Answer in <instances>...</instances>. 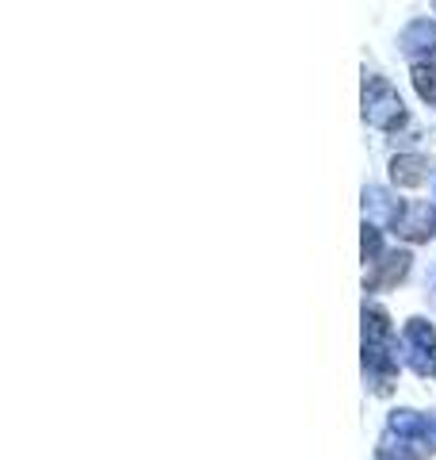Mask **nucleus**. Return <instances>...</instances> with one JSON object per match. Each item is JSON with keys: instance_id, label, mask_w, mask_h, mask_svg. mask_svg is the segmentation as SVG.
Returning <instances> with one entry per match:
<instances>
[{"instance_id": "10", "label": "nucleus", "mask_w": 436, "mask_h": 460, "mask_svg": "<svg viewBox=\"0 0 436 460\" xmlns=\"http://www.w3.org/2000/svg\"><path fill=\"white\" fill-rule=\"evenodd\" d=\"M410 77H414L417 96L425 100V104H432V108H436V62H417Z\"/></svg>"}, {"instance_id": "9", "label": "nucleus", "mask_w": 436, "mask_h": 460, "mask_svg": "<svg viewBox=\"0 0 436 460\" xmlns=\"http://www.w3.org/2000/svg\"><path fill=\"white\" fill-rule=\"evenodd\" d=\"M429 453L421 449L417 441L402 438V434H390V429H383V441H379V460H425Z\"/></svg>"}, {"instance_id": "6", "label": "nucleus", "mask_w": 436, "mask_h": 460, "mask_svg": "<svg viewBox=\"0 0 436 460\" xmlns=\"http://www.w3.org/2000/svg\"><path fill=\"white\" fill-rule=\"evenodd\" d=\"M432 177V162L421 154H398L395 162H390V181L398 184V189H417V184H425Z\"/></svg>"}, {"instance_id": "11", "label": "nucleus", "mask_w": 436, "mask_h": 460, "mask_svg": "<svg viewBox=\"0 0 436 460\" xmlns=\"http://www.w3.org/2000/svg\"><path fill=\"white\" fill-rule=\"evenodd\" d=\"M360 253H363V261H371L375 265V257L383 253V242H379V226L363 219V234H360Z\"/></svg>"}, {"instance_id": "13", "label": "nucleus", "mask_w": 436, "mask_h": 460, "mask_svg": "<svg viewBox=\"0 0 436 460\" xmlns=\"http://www.w3.org/2000/svg\"><path fill=\"white\" fill-rule=\"evenodd\" d=\"M432 4H436V0H432Z\"/></svg>"}, {"instance_id": "3", "label": "nucleus", "mask_w": 436, "mask_h": 460, "mask_svg": "<svg viewBox=\"0 0 436 460\" xmlns=\"http://www.w3.org/2000/svg\"><path fill=\"white\" fill-rule=\"evenodd\" d=\"M402 353L417 376H436V330L425 319H410L402 330Z\"/></svg>"}, {"instance_id": "8", "label": "nucleus", "mask_w": 436, "mask_h": 460, "mask_svg": "<svg viewBox=\"0 0 436 460\" xmlns=\"http://www.w3.org/2000/svg\"><path fill=\"white\" fill-rule=\"evenodd\" d=\"M379 265V272H371L368 277V288L375 292V288H390L395 280H402L405 272H410V253L398 250V253H387V261H375Z\"/></svg>"}, {"instance_id": "5", "label": "nucleus", "mask_w": 436, "mask_h": 460, "mask_svg": "<svg viewBox=\"0 0 436 460\" xmlns=\"http://www.w3.org/2000/svg\"><path fill=\"white\" fill-rule=\"evenodd\" d=\"M398 234L410 242H429L436 234V192L425 204H405V219L398 226Z\"/></svg>"}, {"instance_id": "1", "label": "nucleus", "mask_w": 436, "mask_h": 460, "mask_svg": "<svg viewBox=\"0 0 436 460\" xmlns=\"http://www.w3.org/2000/svg\"><path fill=\"white\" fill-rule=\"evenodd\" d=\"M363 372H368L375 395H387L395 387V330L379 307H363Z\"/></svg>"}, {"instance_id": "4", "label": "nucleus", "mask_w": 436, "mask_h": 460, "mask_svg": "<svg viewBox=\"0 0 436 460\" xmlns=\"http://www.w3.org/2000/svg\"><path fill=\"white\" fill-rule=\"evenodd\" d=\"M363 219L368 223H387L390 230H398L402 219H405V204L390 196L387 189H379V184H368V189H363Z\"/></svg>"}, {"instance_id": "2", "label": "nucleus", "mask_w": 436, "mask_h": 460, "mask_svg": "<svg viewBox=\"0 0 436 460\" xmlns=\"http://www.w3.org/2000/svg\"><path fill=\"white\" fill-rule=\"evenodd\" d=\"M363 119L371 127H379V131H390V127H398L405 119V104L398 89L379 74L363 77Z\"/></svg>"}, {"instance_id": "12", "label": "nucleus", "mask_w": 436, "mask_h": 460, "mask_svg": "<svg viewBox=\"0 0 436 460\" xmlns=\"http://www.w3.org/2000/svg\"><path fill=\"white\" fill-rule=\"evenodd\" d=\"M432 299H436V272H432Z\"/></svg>"}, {"instance_id": "7", "label": "nucleus", "mask_w": 436, "mask_h": 460, "mask_svg": "<svg viewBox=\"0 0 436 460\" xmlns=\"http://www.w3.org/2000/svg\"><path fill=\"white\" fill-rule=\"evenodd\" d=\"M398 47H402V54H410V58L436 54V23H432V20H414V23L402 31Z\"/></svg>"}]
</instances>
